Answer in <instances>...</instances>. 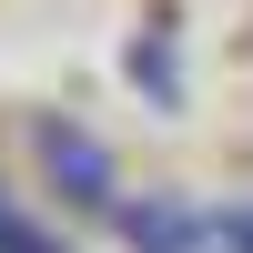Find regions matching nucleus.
<instances>
[{
    "mask_svg": "<svg viewBox=\"0 0 253 253\" xmlns=\"http://www.w3.org/2000/svg\"><path fill=\"white\" fill-rule=\"evenodd\" d=\"M213 253H253V203H233V213H213Z\"/></svg>",
    "mask_w": 253,
    "mask_h": 253,
    "instance_id": "20e7f679",
    "label": "nucleus"
},
{
    "mask_svg": "<svg viewBox=\"0 0 253 253\" xmlns=\"http://www.w3.org/2000/svg\"><path fill=\"white\" fill-rule=\"evenodd\" d=\"M41 162H51V182H61L71 203H112V152H101V132L41 122Z\"/></svg>",
    "mask_w": 253,
    "mask_h": 253,
    "instance_id": "f03ea898",
    "label": "nucleus"
},
{
    "mask_svg": "<svg viewBox=\"0 0 253 253\" xmlns=\"http://www.w3.org/2000/svg\"><path fill=\"white\" fill-rule=\"evenodd\" d=\"M0 253H61V243H51V233H41V223H31V213H20V203H10V193H0Z\"/></svg>",
    "mask_w": 253,
    "mask_h": 253,
    "instance_id": "7ed1b4c3",
    "label": "nucleus"
},
{
    "mask_svg": "<svg viewBox=\"0 0 253 253\" xmlns=\"http://www.w3.org/2000/svg\"><path fill=\"white\" fill-rule=\"evenodd\" d=\"M122 243L132 253H213V213H193L172 193H142V203H122Z\"/></svg>",
    "mask_w": 253,
    "mask_h": 253,
    "instance_id": "f257e3e1",
    "label": "nucleus"
}]
</instances>
